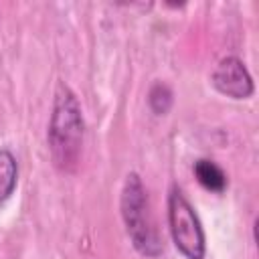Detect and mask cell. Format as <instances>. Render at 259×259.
Segmentation results:
<instances>
[{"instance_id":"1","label":"cell","mask_w":259,"mask_h":259,"mask_svg":"<svg viewBox=\"0 0 259 259\" xmlns=\"http://www.w3.org/2000/svg\"><path fill=\"white\" fill-rule=\"evenodd\" d=\"M83 130H85V123H83L77 95L65 83H59L55 91V103H53L49 132H47L51 156L59 170L63 172L75 170L81 154Z\"/></svg>"},{"instance_id":"2","label":"cell","mask_w":259,"mask_h":259,"mask_svg":"<svg viewBox=\"0 0 259 259\" xmlns=\"http://www.w3.org/2000/svg\"><path fill=\"white\" fill-rule=\"evenodd\" d=\"M121 219L125 225V231L132 239V245L138 253L146 257H158L162 255L164 247L162 241L154 229V223L148 212V196L142 178L136 172H130L125 176L123 188H121Z\"/></svg>"},{"instance_id":"3","label":"cell","mask_w":259,"mask_h":259,"mask_svg":"<svg viewBox=\"0 0 259 259\" xmlns=\"http://www.w3.org/2000/svg\"><path fill=\"white\" fill-rule=\"evenodd\" d=\"M168 227L176 249L186 259H204L206 253L204 229L192 204L176 184L170 188L168 194Z\"/></svg>"},{"instance_id":"4","label":"cell","mask_w":259,"mask_h":259,"mask_svg":"<svg viewBox=\"0 0 259 259\" xmlns=\"http://www.w3.org/2000/svg\"><path fill=\"white\" fill-rule=\"evenodd\" d=\"M212 87L231 99H249L255 91L253 77L239 57H225L219 61L210 77Z\"/></svg>"},{"instance_id":"5","label":"cell","mask_w":259,"mask_h":259,"mask_svg":"<svg viewBox=\"0 0 259 259\" xmlns=\"http://www.w3.org/2000/svg\"><path fill=\"white\" fill-rule=\"evenodd\" d=\"M192 170H194V176H196L198 184H200L204 190L217 192V194L225 192L229 180H227L225 170H223L217 162L206 160V158H200V160L194 162V168H192Z\"/></svg>"},{"instance_id":"6","label":"cell","mask_w":259,"mask_h":259,"mask_svg":"<svg viewBox=\"0 0 259 259\" xmlns=\"http://www.w3.org/2000/svg\"><path fill=\"white\" fill-rule=\"evenodd\" d=\"M18 184V164L10 150H0V202L8 200Z\"/></svg>"},{"instance_id":"7","label":"cell","mask_w":259,"mask_h":259,"mask_svg":"<svg viewBox=\"0 0 259 259\" xmlns=\"http://www.w3.org/2000/svg\"><path fill=\"white\" fill-rule=\"evenodd\" d=\"M172 101H174V93H172V89L166 83L158 81V83H154L150 87V91H148V105H150V109L156 115H166L170 111V107H172Z\"/></svg>"}]
</instances>
